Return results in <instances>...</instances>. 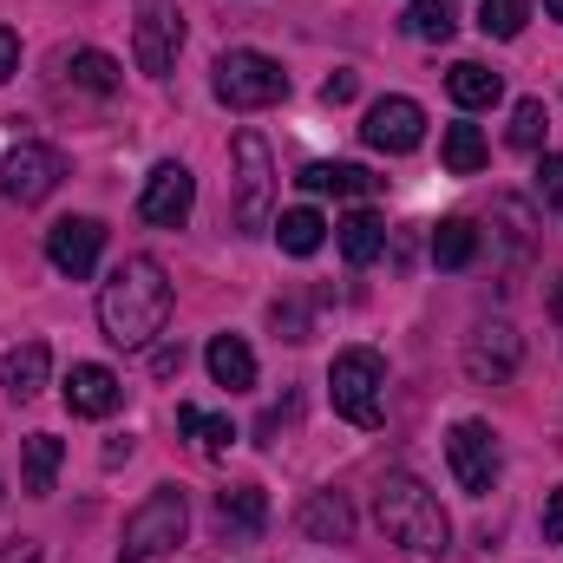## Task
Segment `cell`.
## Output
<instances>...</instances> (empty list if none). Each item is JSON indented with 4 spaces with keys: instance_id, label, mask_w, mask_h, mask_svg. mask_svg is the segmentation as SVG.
I'll list each match as a JSON object with an SVG mask.
<instances>
[{
    "instance_id": "cell-12",
    "label": "cell",
    "mask_w": 563,
    "mask_h": 563,
    "mask_svg": "<svg viewBox=\"0 0 563 563\" xmlns=\"http://www.w3.org/2000/svg\"><path fill=\"white\" fill-rule=\"evenodd\" d=\"M190 203H197V177H190V164H177V157L151 164V177H144V197H139V217H144V223H157V230H177V223L190 217Z\"/></svg>"
},
{
    "instance_id": "cell-19",
    "label": "cell",
    "mask_w": 563,
    "mask_h": 563,
    "mask_svg": "<svg viewBox=\"0 0 563 563\" xmlns=\"http://www.w3.org/2000/svg\"><path fill=\"white\" fill-rule=\"evenodd\" d=\"M445 92H452L459 112H485V106L505 99V79H498L492 66H478V59H459V66L445 73Z\"/></svg>"
},
{
    "instance_id": "cell-10",
    "label": "cell",
    "mask_w": 563,
    "mask_h": 563,
    "mask_svg": "<svg viewBox=\"0 0 563 563\" xmlns=\"http://www.w3.org/2000/svg\"><path fill=\"white\" fill-rule=\"evenodd\" d=\"M420 139H426V112H420V99H407V92L374 99L367 119H361V144H367V151L407 157V151H420Z\"/></svg>"
},
{
    "instance_id": "cell-1",
    "label": "cell",
    "mask_w": 563,
    "mask_h": 563,
    "mask_svg": "<svg viewBox=\"0 0 563 563\" xmlns=\"http://www.w3.org/2000/svg\"><path fill=\"white\" fill-rule=\"evenodd\" d=\"M164 321H170V276H164V263L157 256H125L112 269V282L99 288V328H106V341L125 347V354H139V347H151L164 334Z\"/></svg>"
},
{
    "instance_id": "cell-11",
    "label": "cell",
    "mask_w": 563,
    "mask_h": 563,
    "mask_svg": "<svg viewBox=\"0 0 563 563\" xmlns=\"http://www.w3.org/2000/svg\"><path fill=\"white\" fill-rule=\"evenodd\" d=\"M99 256H106V223H99V217H59V223L46 230V263H53L59 276L86 282L99 269Z\"/></svg>"
},
{
    "instance_id": "cell-23",
    "label": "cell",
    "mask_w": 563,
    "mask_h": 563,
    "mask_svg": "<svg viewBox=\"0 0 563 563\" xmlns=\"http://www.w3.org/2000/svg\"><path fill=\"white\" fill-rule=\"evenodd\" d=\"M276 243H282V256H314L321 243H328V223H321V210H282L276 217Z\"/></svg>"
},
{
    "instance_id": "cell-25",
    "label": "cell",
    "mask_w": 563,
    "mask_h": 563,
    "mask_svg": "<svg viewBox=\"0 0 563 563\" xmlns=\"http://www.w3.org/2000/svg\"><path fill=\"white\" fill-rule=\"evenodd\" d=\"M439 157H445V170H452V177H472V170H485L492 144H485V132H478V125H445Z\"/></svg>"
},
{
    "instance_id": "cell-2",
    "label": "cell",
    "mask_w": 563,
    "mask_h": 563,
    "mask_svg": "<svg viewBox=\"0 0 563 563\" xmlns=\"http://www.w3.org/2000/svg\"><path fill=\"white\" fill-rule=\"evenodd\" d=\"M374 511H380V531H387L400 551H413V558H445V544H452V518H445V505L426 492L413 472H387Z\"/></svg>"
},
{
    "instance_id": "cell-16",
    "label": "cell",
    "mask_w": 563,
    "mask_h": 563,
    "mask_svg": "<svg viewBox=\"0 0 563 563\" xmlns=\"http://www.w3.org/2000/svg\"><path fill=\"white\" fill-rule=\"evenodd\" d=\"M308 197H374L380 190V177L374 170H361V164H341V157H314V164H301V177H295Z\"/></svg>"
},
{
    "instance_id": "cell-22",
    "label": "cell",
    "mask_w": 563,
    "mask_h": 563,
    "mask_svg": "<svg viewBox=\"0 0 563 563\" xmlns=\"http://www.w3.org/2000/svg\"><path fill=\"white\" fill-rule=\"evenodd\" d=\"M400 26L413 40H426V46H445L459 33V0H407V20Z\"/></svg>"
},
{
    "instance_id": "cell-13",
    "label": "cell",
    "mask_w": 563,
    "mask_h": 563,
    "mask_svg": "<svg viewBox=\"0 0 563 563\" xmlns=\"http://www.w3.org/2000/svg\"><path fill=\"white\" fill-rule=\"evenodd\" d=\"M518 361H525V341H518L511 321L472 328V341H465V374H472L478 387H505V380L518 374Z\"/></svg>"
},
{
    "instance_id": "cell-28",
    "label": "cell",
    "mask_w": 563,
    "mask_h": 563,
    "mask_svg": "<svg viewBox=\"0 0 563 563\" xmlns=\"http://www.w3.org/2000/svg\"><path fill=\"white\" fill-rule=\"evenodd\" d=\"M73 86H86V92H99V99L119 92V59H112V53H92V46L73 53Z\"/></svg>"
},
{
    "instance_id": "cell-20",
    "label": "cell",
    "mask_w": 563,
    "mask_h": 563,
    "mask_svg": "<svg viewBox=\"0 0 563 563\" xmlns=\"http://www.w3.org/2000/svg\"><path fill=\"white\" fill-rule=\"evenodd\" d=\"M217 525H223L230 538H256V531L269 525L263 485H230V492H217Z\"/></svg>"
},
{
    "instance_id": "cell-34",
    "label": "cell",
    "mask_w": 563,
    "mask_h": 563,
    "mask_svg": "<svg viewBox=\"0 0 563 563\" xmlns=\"http://www.w3.org/2000/svg\"><path fill=\"white\" fill-rule=\"evenodd\" d=\"M354 86H361L354 73H334V79L321 86V99H328V106H347V99H354Z\"/></svg>"
},
{
    "instance_id": "cell-30",
    "label": "cell",
    "mask_w": 563,
    "mask_h": 563,
    "mask_svg": "<svg viewBox=\"0 0 563 563\" xmlns=\"http://www.w3.org/2000/svg\"><path fill=\"white\" fill-rule=\"evenodd\" d=\"M544 125H551L544 99H518V106H511V132H505V139L518 144V151H538V144H544Z\"/></svg>"
},
{
    "instance_id": "cell-32",
    "label": "cell",
    "mask_w": 563,
    "mask_h": 563,
    "mask_svg": "<svg viewBox=\"0 0 563 563\" xmlns=\"http://www.w3.org/2000/svg\"><path fill=\"white\" fill-rule=\"evenodd\" d=\"M0 563H46V551H40V538H13V544H0Z\"/></svg>"
},
{
    "instance_id": "cell-29",
    "label": "cell",
    "mask_w": 563,
    "mask_h": 563,
    "mask_svg": "<svg viewBox=\"0 0 563 563\" xmlns=\"http://www.w3.org/2000/svg\"><path fill=\"white\" fill-rule=\"evenodd\" d=\"M525 20H531V0H478V26L492 40H518Z\"/></svg>"
},
{
    "instance_id": "cell-38",
    "label": "cell",
    "mask_w": 563,
    "mask_h": 563,
    "mask_svg": "<svg viewBox=\"0 0 563 563\" xmlns=\"http://www.w3.org/2000/svg\"><path fill=\"white\" fill-rule=\"evenodd\" d=\"M544 13H551V20H563V0H544Z\"/></svg>"
},
{
    "instance_id": "cell-18",
    "label": "cell",
    "mask_w": 563,
    "mask_h": 563,
    "mask_svg": "<svg viewBox=\"0 0 563 563\" xmlns=\"http://www.w3.org/2000/svg\"><path fill=\"white\" fill-rule=\"evenodd\" d=\"M301 531H308L314 544H347V538H354V505H347L341 492H308Z\"/></svg>"
},
{
    "instance_id": "cell-21",
    "label": "cell",
    "mask_w": 563,
    "mask_h": 563,
    "mask_svg": "<svg viewBox=\"0 0 563 563\" xmlns=\"http://www.w3.org/2000/svg\"><path fill=\"white\" fill-rule=\"evenodd\" d=\"M334 243H341V256H347L354 269H367V263L387 250V223H380L374 210H354V217L334 223Z\"/></svg>"
},
{
    "instance_id": "cell-4",
    "label": "cell",
    "mask_w": 563,
    "mask_h": 563,
    "mask_svg": "<svg viewBox=\"0 0 563 563\" xmlns=\"http://www.w3.org/2000/svg\"><path fill=\"white\" fill-rule=\"evenodd\" d=\"M184 525H190V505H184V485H151L144 505L125 518V544L119 563H157L184 544Z\"/></svg>"
},
{
    "instance_id": "cell-37",
    "label": "cell",
    "mask_w": 563,
    "mask_h": 563,
    "mask_svg": "<svg viewBox=\"0 0 563 563\" xmlns=\"http://www.w3.org/2000/svg\"><path fill=\"white\" fill-rule=\"evenodd\" d=\"M551 314L563 321V276H558V295H551Z\"/></svg>"
},
{
    "instance_id": "cell-36",
    "label": "cell",
    "mask_w": 563,
    "mask_h": 563,
    "mask_svg": "<svg viewBox=\"0 0 563 563\" xmlns=\"http://www.w3.org/2000/svg\"><path fill=\"white\" fill-rule=\"evenodd\" d=\"M177 367H184V347H157V354H151V374H157V380H170Z\"/></svg>"
},
{
    "instance_id": "cell-3",
    "label": "cell",
    "mask_w": 563,
    "mask_h": 563,
    "mask_svg": "<svg viewBox=\"0 0 563 563\" xmlns=\"http://www.w3.org/2000/svg\"><path fill=\"white\" fill-rule=\"evenodd\" d=\"M328 400L347 426H374L387 420V361L374 347H341L328 367Z\"/></svg>"
},
{
    "instance_id": "cell-9",
    "label": "cell",
    "mask_w": 563,
    "mask_h": 563,
    "mask_svg": "<svg viewBox=\"0 0 563 563\" xmlns=\"http://www.w3.org/2000/svg\"><path fill=\"white\" fill-rule=\"evenodd\" d=\"M132 53H139V73L164 79L184 53V7L177 0H139V26H132Z\"/></svg>"
},
{
    "instance_id": "cell-5",
    "label": "cell",
    "mask_w": 563,
    "mask_h": 563,
    "mask_svg": "<svg viewBox=\"0 0 563 563\" xmlns=\"http://www.w3.org/2000/svg\"><path fill=\"white\" fill-rule=\"evenodd\" d=\"M210 92H217V106H230V112H263V106L288 99V73H282L269 53H256V46H230V53L210 66Z\"/></svg>"
},
{
    "instance_id": "cell-7",
    "label": "cell",
    "mask_w": 563,
    "mask_h": 563,
    "mask_svg": "<svg viewBox=\"0 0 563 563\" xmlns=\"http://www.w3.org/2000/svg\"><path fill=\"white\" fill-rule=\"evenodd\" d=\"M59 177H66V151H53V144H13L7 157H0V197L7 203H20V210H33V203H46L53 190H59Z\"/></svg>"
},
{
    "instance_id": "cell-27",
    "label": "cell",
    "mask_w": 563,
    "mask_h": 563,
    "mask_svg": "<svg viewBox=\"0 0 563 563\" xmlns=\"http://www.w3.org/2000/svg\"><path fill=\"white\" fill-rule=\"evenodd\" d=\"M177 426L197 439V452H203V459H223V452L236 445V426L217 420V413H203V407H177Z\"/></svg>"
},
{
    "instance_id": "cell-14",
    "label": "cell",
    "mask_w": 563,
    "mask_h": 563,
    "mask_svg": "<svg viewBox=\"0 0 563 563\" xmlns=\"http://www.w3.org/2000/svg\"><path fill=\"white\" fill-rule=\"evenodd\" d=\"M119 407H125V380H119L112 367L79 361V367L66 374V413H79V420H112Z\"/></svg>"
},
{
    "instance_id": "cell-35",
    "label": "cell",
    "mask_w": 563,
    "mask_h": 563,
    "mask_svg": "<svg viewBox=\"0 0 563 563\" xmlns=\"http://www.w3.org/2000/svg\"><path fill=\"white\" fill-rule=\"evenodd\" d=\"M544 538H551V544H563V485L551 492V505H544Z\"/></svg>"
},
{
    "instance_id": "cell-24",
    "label": "cell",
    "mask_w": 563,
    "mask_h": 563,
    "mask_svg": "<svg viewBox=\"0 0 563 563\" xmlns=\"http://www.w3.org/2000/svg\"><path fill=\"white\" fill-rule=\"evenodd\" d=\"M59 459H66V445H59L53 432H33V439H26V472H20L26 498H46V492H53V478H59Z\"/></svg>"
},
{
    "instance_id": "cell-8",
    "label": "cell",
    "mask_w": 563,
    "mask_h": 563,
    "mask_svg": "<svg viewBox=\"0 0 563 563\" xmlns=\"http://www.w3.org/2000/svg\"><path fill=\"white\" fill-rule=\"evenodd\" d=\"M445 459H452V478H459V492H472V498H485V492L498 485V472H505L498 432H492L485 420H459V426H452V439H445Z\"/></svg>"
},
{
    "instance_id": "cell-33",
    "label": "cell",
    "mask_w": 563,
    "mask_h": 563,
    "mask_svg": "<svg viewBox=\"0 0 563 563\" xmlns=\"http://www.w3.org/2000/svg\"><path fill=\"white\" fill-rule=\"evenodd\" d=\"M13 73H20V33L0 26V79H13Z\"/></svg>"
},
{
    "instance_id": "cell-15",
    "label": "cell",
    "mask_w": 563,
    "mask_h": 563,
    "mask_svg": "<svg viewBox=\"0 0 563 563\" xmlns=\"http://www.w3.org/2000/svg\"><path fill=\"white\" fill-rule=\"evenodd\" d=\"M46 374H53L46 341H20V347H7V354H0V387H7V400H13V407L40 400V394H46Z\"/></svg>"
},
{
    "instance_id": "cell-26",
    "label": "cell",
    "mask_w": 563,
    "mask_h": 563,
    "mask_svg": "<svg viewBox=\"0 0 563 563\" xmlns=\"http://www.w3.org/2000/svg\"><path fill=\"white\" fill-rule=\"evenodd\" d=\"M478 256V230H472V217H445L439 230H432V263L439 269H465Z\"/></svg>"
},
{
    "instance_id": "cell-6",
    "label": "cell",
    "mask_w": 563,
    "mask_h": 563,
    "mask_svg": "<svg viewBox=\"0 0 563 563\" xmlns=\"http://www.w3.org/2000/svg\"><path fill=\"white\" fill-rule=\"evenodd\" d=\"M269 197H276L269 144H263V132H236V197H230L236 230H269Z\"/></svg>"
},
{
    "instance_id": "cell-31",
    "label": "cell",
    "mask_w": 563,
    "mask_h": 563,
    "mask_svg": "<svg viewBox=\"0 0 563 563\" xmlns=\"http://www.w3.org/2000/svg\"><path fill=\"white\" fill-rule=\"evenodd\" d=\"M538 203H544V210L563 203V151H544V157H538Z\"/></svg>"
},
{
    "instance_id": "cell-17",
    "label": "cell",
    "mask_w": 563,
    "mask_h": 563,
    "mask_svg": "<svg viewBox=\"0 0 563 563\" xmlns=\"http://www.w3.org/2000/svg\"><path fill=\"white\" fill-rule=\"evenodd\" d=\"M203 367H210V380L230 387V394H250V387H256V354H250L243 334H217V341L203 347Z\"/></svg>"
}]
</instances>
